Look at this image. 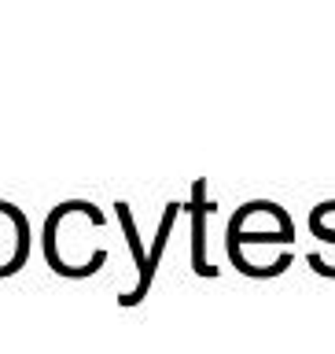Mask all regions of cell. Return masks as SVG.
Returning a JSON list of instances; mask_svg holds the SVG:
<instances>
[{"label": "cell", "mask_w": 335, "mask_h": 354, "mask_svg": "<svg viewBox=\"0 0 335 354\" xmlns=\"http://www.w3.org/2000/svg\"><path fill=\"white\" fill-rule=\"evenodd\" d=\"M107 214L88 199H63L48 210L41 225V251L55 277L85 281L107 266V248L93 243V232H104Z\"/></svg>", "instance_id": "obj_1"}, {"label": "cell", "mask_w": 335, "mask_h": 354, "mask_svg": "<svg viewBox=\"0 0 335 354\" xmlns=\"http://www.w3.org/2000/svg\"><path fill=\"white\" fill-rule=\"evenodd\" d=\"M225 240L247 243V248L287 251V243H295V221L280 203H273V199H247V203L232 214L229 229H225Z\"/></svg>", "instance_id": "obj_2"}, {"label": "cell", "mask_w": 335, "mask_h": 354, "mask_svg": "<svg viewBox=\"0 0 335 354\" xmlns=\"http://www.w3.org/2000/svg\"><path fill=\"white\" fill-rule=\"evenodd\" d=\"M30 248H33L30 218L11 199H0V281L15 277L30 262Z\"/></svg>", "instance_id": "obj_3"}, {"label": "cell", "mask_w": 335, "mask_h": 354, "mask_svg": "<svg viewBox=\"0 0 335 354\" xmlns=\"http://www.w3.org/2000/svg\"><path fill=\"white\" fill-rule=\"evenodd\" d=\"M177 214H181V203H177V199H170V203L162 207L159 229H155V240H151L148 259H144V270L137 273V284H133L126 295H118V306H140L144 299H148L151 281H155V273H159V262H162V254H166V243H170V232H173V225H177Z\"/></svg>", "instance_id": "obj_4"}, {"label": "cell", "mask_w": 335, "mask_h": 354, "mask_svg": "<svg viewBox=\"0 0 335 354\" xmlns=\"http://www.w3.org/2000/svg\"><path fill=\"white\" fill-rule=\"evenodd\" d=\"M188 214H192V270L199 277H218V266H210V259H207V218L214 214V203L207 196V177H195L192 181Z\"/></svg>", "instance_id": "obj_5"}, {"label": "cell", "mask_w": 335, "mask_h": 354, "mask_svg": "<svg viewBox=\"0 0 335 354\" xmlns=\"http://www.w3.org/2000/svg\"><path fill=\"white\" fill-rule=\"evenodd\" d=\"M265 251L269 248H247V243L225 240L229 262L236 266L243 277H251V281H273V277H280L287 266H291V251H280L276 259H265Z\"/></svg>", "instance_id": "obj_6"}, {"label": "cell", "mask_w": 335, "mask_h": 354, "mask_svg": "<svg viewBox=\"0 0 335 354\" xmlns=\"http://www.w3.org/2000/svg\"><path fill=\"white\" fill-rule=\"evenodd\" d=\"M115 218H118L122 236H126V243H129V254H133V262H137V273H140V270H144V259H148V251H144V243H140L137 221H133V210H129L126 199H118V203H115Z\"/></svg>", "instance_id": "obj_7"}, {"label": "cell", "mask_w": 335, "mask_h": 354, "mask_svg": "<svg viewBox=\"0 0 335 354\" xmlns=\"http://www.w3.org/2000/svg\"><path fill=\"white\" fill-rule=\"evenodd\" d=\"M309 232H314L320 243H335V199L317 203L309 210Z\"/></svg>", "instance_id": "obj_8"}]
</instances>
